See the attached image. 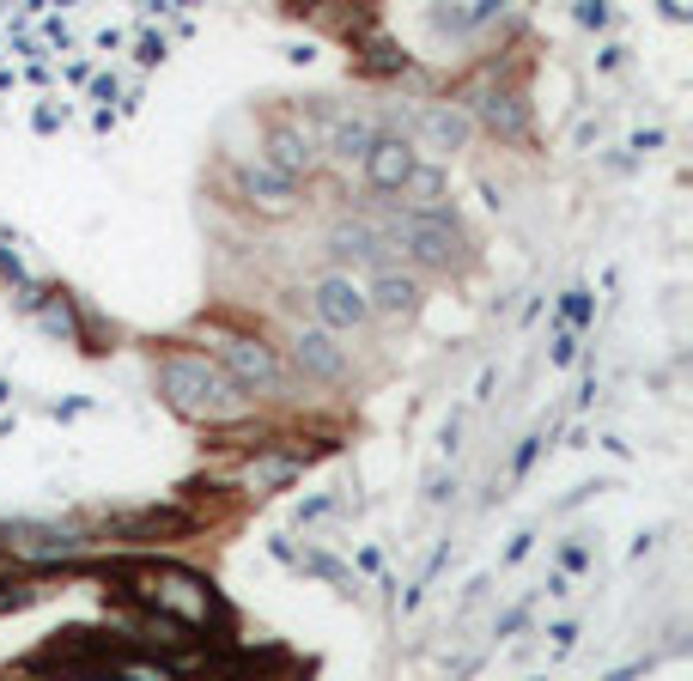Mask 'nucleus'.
Returning a JSON list of instances; mask_svg holds the SVG:
<instances>
[{"label":"nucleus","instance_id":"1","mask_svg":"<svg viewBox=\"0 0 693 681\" xmlns=\"http://www.w3.org/2000/svg\"><path fill=\"white\" fill-rule=\"evenodd\" d=\"M159 390H165V402L177 408V414H189V420H207V426H231V420H250V396L231 384V377L213 365V359H201V353H171L165 365H159Z\"/></svg>","mask_w":693,"mask_h":681},{"label":"nucleus","instance_id":"2","mask_svg":"<svg viewBox=\"0 0 693 681\" xmlns=\"http://www.w3.org/2000/svg\"><path fill=\"white\" fill-rule=\"evenodd\" d=\"M128 596L140 602V609L189 627V633H201V627L219 615L213 584H207L201 572H189V566H146V572H134V590H128Z\"/></svg>","mask_w":693,"mask_h":681},{"label":"nucleus","instance_id":"3","mask_svg":"<svg viewBox=\"0 0 693 681\" xmlns=\"http://www.w3.org/2000/svg\"><path fill=\"white\" fill-rule=\"evenodd\" d=\"M213 365H219L250 402H256V396H274V390L286 384V359H280V347H268V341H256V335H225Z\"/></svg>","mask_w":693,"mask_h":681},{"label":"nucleus","instance_id":"4","mask_svg":"<svg viewBox=\"0 0 693 681\" xmlns=\"http://www.w3.org/2000/svg\"><path fill=\"white\" fill-rule=\"evenodd\" d=\"M383 238L396 244V256H414L426 268H450L456 262V225L450 213L420 219V213H383Z\"/></svg>","mask_w":693,"mask_h":681},{"label":"nucleus","instance_id":"5","mask_svg":"<svg viewBox=\"0 0 693 681\" xmlns=\"http://www.w3.org/2000/svg\"><path fill=\"white\" fill-rule=\"evenodd\" d=\"M311 311H317V329L323 335H353L371 323V298H365V280H353L347 268L323 274L317 292H311Z\"/></svg>","mask_w":693,"mask_h":681},{"label":"nucleus","instance_id":"6","mask_svg":"<svg viewBox=\"0 0 693 681\" xmlns=\"http://www.w3.org/2000/svg\"><path fill=\"white\" fill-rule=\"evenodd\" d=\"M238 189L250 195V207L256 213H268V219H286L292 207H298V183H286L274 165H262V159H244L238 165Z\"/></svg>","mask_w":693,"mask_h":681},{"label":"nucleus","instance_id":"7","mask_svg":"<svg viewBox=\"0 0 693 681\" xmlns=\"http://www.w3.org/2000/svg\"><path fill=\"white\" fill-rule=\"evenodd\" d=\"M414 140L408 134H383L377 146H371V153H365V183L377 189V195H396L408 177H414Z\"/></svg>","mask_w":693,"mask_h":681},{"label":"nucleus","instance_id":"8","mask_svg":"<svg viewBox=\"0 0 693 681\" xmlns=\"http://www.w3.org/2000/svg\"><path fill=\"white\" fill-rule=\"evenodd\" d=\"M262 165H274L286 183L311 177V171H317V134L298 128V122H280V128L268 134V159H262Z\"/></svg>","mask_w":693,"mask_h":681},{"label":"nucleus","instance_id":"9","mask_svg":"<svg viewBox=\"0 0 693 681\" xmlns=\"http://www.w3.org/2000/svg\"><path fill=\"white\" fill-rule=\"evenodd\" d=\"M469 104H475V116H481L493 134H505V140H523V134H529V110H523V98H517V92L469 86Z\"/></svg>","mask_w":693,"mask_h":681},{"label":"nucleus","instance_id":"10","mask_svg":"<svg viewBox=\"0 0 693 681\" xmlns=\"http://www.w3.org/2000/svg\"><path fill=\"white\" fill-rule=\"evenodd\" d=\"M292 365H298L304 377H317V384H335V377L347 371V353H341L335 335H323V329H298V341H292Z\"/></svg>","mask_w":693,"mask_h":681},{"label":"nucleus","instance_id":"11","mask_svg":"<svg viewBox=\"0 0 693 681\" xmlns=\"http://www.w3.org/2000/svg\"><path fill=\"white\" fill-rule=\"evenodd\" d=\"M383 140V128L371 122V116H341L335 128H329V153L335 159H347V165H365V153Z\"/></svg>","mask_w":693,"mask_h":681},{"label":"nucleus","instance_id":"12","mask_svg":"<svg viewBox=\"0 0 693 681\" xmlns=\"http://www.w3.org/2000/svg\"><path fill=\"white\" fill-rule=\"evenodd\" d=\"M298 475H304V457H280V450H256V457L244 463V481H250L256 493L286 487V481H298Z\"/></svg>","mask_w":693,"mask_h":681},{"label":"nucleus","instance_id":"13","mask_svg":"<svg viewBox=\"0 0 693 681\" xmlns=\"http://www.w3.org/2000/svg\"><path fill=\"white\" fill-rule=\"evenodd\" d=\"M365 298H371V317H377V311H414L420 286H414L408 274H396V268H383V274H371Z\"/></svg>","mask_w":693,"mask_h":681},{"label":"nucleus","instance_id":"14","mask_svg":"<svg viewBox=\"0 0 693 681\" xmlns=\"http://www.w3.org/2000/svg\"><path fill=\"white\" fill-rule=\"evenodd\" d=\"M420 128H426L432 140H444V146H456L462 134H469V122H462V110H450V104H432V110L420 116Z\"/></svg>","mask_w":693,"mask_h":681},{"label":"nucleus","instance_id":"15","mask_svg":"<svg viewBox=\"0 0 693 681\" xmlns=\"http://www.w3.org/2000/svg\"><path fill=\"white\" fill-rule=\"evenodd\" d=\"M560 317H566V323H584V317H590V298H584V292H566V305H560Z\"/></svg>","mask_w":693,"mask_h":681},{"label":"nucleus","instance_id":"16","mask_svg":"<svg viewBox=\"0 0 693 681\" xmlns=\"http://www.w3.org/2000/svg\"><path fill=\"white\" fill-rule=\"evenodd\" d=\"M572 353H578V341H572V335H560V341H554V365H566Z\"/></svg>","mask_w":693,"mask_h":681}]
</instances>
